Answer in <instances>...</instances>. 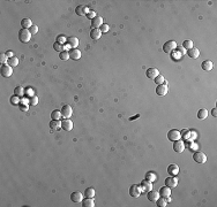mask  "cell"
I'll return each instance as SVG.
<instances>
[{
    "label": "cell",
    "instance_id": "6da1fadb",
    "mask_svg": "<svg viewBox=\"0 0 217 207\" xmlns=\"http://www.w3.org/2000/svg\"><path fill=\"white\" fill-rule=\"evenodd\" d=\"M31 32L29 31V29H21L19 31V39L21 43H28L31 39Z\"/></svg>",
    "mask_w": 217,
    "mask_h": 207
},
{
    "label": "cell",
    "instance_id": "7a4b0ae2",
    "mask_svg": "<svg viewBox=\"0 0 217 207\" xmlns=\"http://www.w3.org/2000/svg\"><path fill=\"white\" fill-rule=\"evenodd\" d=\"M177 50V43L174 42V40H167L166 43H164V45H163V51L165 52V53H172V52H174Z\"/></svg>",
    "mask_w": 217,
    "mask_h": 207
},
{
    "label": "cell",
    "instance_id": "3957f363",
    "mask_svg": "<svg viewBox=\"0 0 217 207\" xmlns=\"http://www.w3.org/2000/svg\"><path fill=\"white\" fill-rule=\"evenodd\" d=\"M0 74L2 77H10L13 74V67H10L8 63L1 64L0 67Z\"/></svg>",
    "mask_w": 217,
    "mask_h": 207
},
{
    "label": "cell",
    "instance_id": "277c9868",
    "mask_svg": "<svg viewBox=\"0 0 217 207\" xmlns=\"http://www.w3.org/2000/svg\"><path fill=\"white\" fill-rule=\"evenodd\" d=\"M181 138V134H180V131L179 130H177V129H172V130H170L169 132H167V139L170 141V142H176V141H179Z\"/></svg>",
    "mask_w": 217,
    "mask_h": 207
},
{
    "label": "cell",
    "instance_id": "5b68a950",
    "mask_svg": "<svg viewBox=\"0 0 217 207\" xmlns=\"http://www.w3.org/2000/svg\"><path fill=\"white\" fill-rule=\"evenodd\" d=\"M193 159H194V161L197 162V163H204V162L207 161V155H206L203 152H201V151H196V152L193 154Z\"/></svg>",
    "mask_w": 217,
    "mask_h": 207
},
{
    "label": "cell",
    "instance_id": "8992f818",
    "mask_svg": "<svg viewBox=\"0 0 217 207\" xmlns=\"http://www.w3.org/2000/svg\"><path fill=\"white\" fill-rule=\"evenodd\" d=\"M140 195H141V188H140V185H137V184L130 185V188H129V196L133 197V198H137Z\"/></svg>",
    "mask_w": 217,
    "mask_h": 207
},
{
    "label": "cell",
    "instance_id": "52a82bcc",
    "mask_svg": "<svg viewBox=\"0 0 217 207\" xmlns=\"http://www.w3.org/2000/svg\"><path fill=\"white\" fill-rule=\"evenodd\" d=\"M159 75V70L157 68H154V67H150L146 70V76L149 78V80H155V77H157Z\"/></svg>",
    "mask_w": 217,
    "mask_h": 207
},
{
    "label": "cell",
    "instance_id": "ba28073f",
    "mask_svg": "<svg viewBox=\"0 0 217 207\" xmlns=\"http://www.w3.org/2000/svg\"><path fill=\"white\" fill-rule=\"evenodd\" d=\"M167 91H169V88H167V85H166V82H164L163 84L157 85V88H156V94L163 97V96H165V94L167 93Z\"/></svg>",
    "mask_w": 217,
    "mask_h": 207
},
{
    "label": "cell",
    "instance_id": "9c48e42d",
    "mask_svg": "<svg viewBox=\"0 0 217 207\" xmlns=\"http://www.w3.org/2000/svg\"><path fill=\"white\" fill-rule=\"evenodd\" d=\"M60 112H61L62 118H69L72 116V114H73V109H72V107L69 105H63Z\"/></svg>",
    "mask_w": 217,
    "mask_h": 207
},
{
    "label": "cell",
    "instance_id": "30bf717a",
    "mask_svg": "<svg viewBox=\"0 0 217 207\" xmlns=\"http://www.w3.org/2000/svg\"><path fill=\"white\" fill-rule=\"evenodd\" d=\"M140 188H141V191H144V192H148V191H150V190H153V183L150 182V181H148V179H143L142 182H141V184H140Z\"/></svg>",
    "mask_w": 217,
    "mask_h": 207
},
{
    "label": "cell",
    "instance_id": "8fae6325",
    "mask_svg": "<svg viewBox=\"0 0 217 207\" xmlns=\"http://www.w3.org/2000/svg\"><path fill=\"white\" fill-rule=\"evenodd\" d=\"M61 129L65 131H72L73 129V122L69 118H63L61 121Z\"/></svg>",
    "mask_w": 217,
    "mask_h": 207
},
{
    "label": "cell",
    "instance_id": "7c38bea8",
    "mask_svg": "<svg viewBox=\"0 0 217 207\" xmlns=\"http://www.w3.org/2000/svg\"><path fill=\"white\" fill-rule=\"evenodd\" d=\"M185 150V144L183 141H176L173 142V151L177 153H183V151Z\"/></svg>",
    "mask_w": 217,
    "mask_h": 207
},
{
    "label": "cell",
    "instance_id": "4fadbf2b",
    "mask_svg": "<svg viewBox=\"0 0 217 207\" xmlns=\"http://www.w3.org/2000/svg\"><path fill=\"white\" fill-rule=\"evenodd\" d=\"M158 193H159V197H163V198H169L170 196H171V188H169V186H162L160 189H159V191H158Z\"/></svg>",
    "mask_w": 217,
    "mask_h": 207
},
{
    "label": "cell",
    "instance_id": "5bb4252c",
    "mask_svg": "<svg viewBox=\"0 0 217 207\" xmlns=\"http://www.w3.org/2000/svg\"><path fill=\"white\" fill-rule=\"evenodd\" d=\"M165 185L166 186H169V188H176L177 185H178V179H177V177L176 176H171V177H166L165 178Z\"/></svg>",
    "mask_w": 217,
    "mask_h": 207
},
{
    "label": "cell",
    "instance_id": "9a60e30c",
    "mask_svg": "<svg viewBox=\"0 0 217 207\" xmlns=\"http://www.w3.org/2000/svg\"><path fill=\"white\" fill-rule=\"evenodd\" d=\"M70 200L73 203H81L83 200V195L79 191H75V192H72L70 195Z\"/></svg>",
    "mask_w": 217,
    "mask_h": 207
},
{
    "label": "cell",
    "instance_id": "2e32d148",
    "mask_svg": "<svg viewBox=\"0 0 217 207\" xmlns=\"http://www.w3.org/2000/svg\"><path fill=\"white\" fill-rule=\"evenodd\" d=\"M158 198H159V193H158L157 191H155V190H150V191L147 192V199H148L149 201L155 203Z\"/></svg>",
    "mask_w": 217,
    "mask_h": 207
},
{
    "label": "cell",
    "instance_id": "e0dca14e",
    "mask_svg": "<svg viewBox=\"0 0 217 207\" xmlns=\"http://www.w3.org/2000/svg\"><path fill=\"white\" fill-rule=\"evenodd\" d=\"M179 173V167L176 165V163H172L167 167V174L170 176H177Z\"/></svg>",
    "mask_w": 217,
    "mask_h": 207
},
{
    "label": "cell",
    "instance_id": "ac0fdd59",
    "mask_svg": "<svg viewBox=\"0 0 217 207\" xmlns=\"http://www.w3.org/2000/svg\"><path fill=\"white\" fill-rule=\"evenodd\" d=\"M103 24V19L100 17V16H95L93 20H91V27H93V29H98V28H100V26Z\"/></svg>",
    "mask_w": 217,
    "mask_h": 207
},
{
    "label": "cell",
    "instance_id": "d6986e66",
    "mask_svg": "<svg viewBox=\"0 0 217 207\" xmlns=\"http://www.w3.org/2000/svg\"><path fill=\"white\" fill-rule=\"evenodd\" d=\"M68 53H69V59H73V60L81 59V51L77 50V48H72Z\"/></svg>",
    "mask_w": 217,
    "mask_h": 207
},
{
    "label": "cell",
    "instance_id": "ffe728a7",
    "mask_svg": "<svg viewBox=\"0 0 217 207\" xmlns=\"http://www.w3.org/2000/svg\"><path fill=\"white\" fill-rule=\"evenodd\" d=\"M88 12H89V9H88L87 6H81V5H80V6H77V7L75 8V13H76V15H79V16L87 15Z\"/></svg>",
    "mask_w": 217,
    "mask_h": 207
},
{
    "label": "cell",
    "instance_id": "44dd1931",
    "mask_svg": "<svg viewBox=\"0 0 217 207\" xmlns=\"http://www.w3.org/2000/svg\"><path fill=\"white\" fill-rule=\"evenodd\" d=\"M67 45H69L72 48H76L79 46V39L74 36H70L69 38H67Z\"/></svg>",
    "mask_w": 217,
    "mask_h": 207
},
{
    "label": "cell",
    "instance_id": "7402d4cb",
    "mask_svg": "<svg viewBox=\"0 0 217 207\" xmlns=\"http://www.w3.org/2000/svg\"><path fill=\"white\" fill-rule=\"evenodd\" d=\"M187 55H188L189 58H192V59H197L199 55H200V51H199V48L192 47L190 50L187 51Z\"/></svg>",
    "mask_w": 217,
    "mask_h": 207
},
{
    "label": "cell",
    "instance_id": "603a6c76",
    "mask_svg": "<svg viewBox=\"0 0 217 207\" xmlns=\"http://www.w3.org/2000/svg\"><path fill=\"white\" fill-rule=\"evenodd\" d=\"M61 128V122L59 120H52L50 122V129L53 130V131H57Z\"/></svg>",
    "mask_w": 217,
    "mask_h": 207
},
{
    "label": "cell",
    "instance_id": "cb8c5ba5",
    "mask_svg": "<svg viewBox=\"0 0 217 207\" xmlns=\"http://www.w3.org/2000/svg\"><path fill=\"white\" fill-rule=\"evenodd\" d=\"M102 36V31L99 29H91L90 30V38L93 40H98Z\"/></svg>",
    "mask_w": 217,
    "mask_h": 207
},
{
    "label": "cell",
    "instance_id": "d4e9b609",
    "mask_svg": "<svg viewBox=\"0 0 217 207\" xmlns=\"http://www.w3.org/2000/svg\"><path fill=\"white\" fill-rule=\"evenodd\" d=\"M201 68L203 70H206V71H210L213 69V62L210 60H206V61H203L201 63Z\"/></svg>",
    "mask_w": 217,
    "mask_h": 207
},
{
    "label": "cell",
    "instance_id": "484cf974",
    "mask_svg": "<svg viewBox=\"0 0 217 207\" xmlns=\"http://www.w3.org/2000/svg\"><path fill=\"white\" fill-rule=\"evenodd\" d=\"M82 206L83 207H93L95 206V203H93V198H84L82 201H81Z\"/></svg>",
    "mask_w": 217,
    "mask_h": 207
},
{
    "label": "cell",
    "instance_id": "4316f807",
    "mask_svg": "<svg viewBox=\"0 0 217 207\" xmlns=\"http://www.w3.org/2000/svg\"><path fill=\"white\" fill-rule=\"evenodd\" d=\"M21 26H22V29H30L31 26H32V22H31L30 19H23L21 21Z\"/></svg>",
    "mask_w": 217,
    "mask_h": 207
},
{
    "label": "cell",
    "instance_id": "83f0119b",
    "mask_svg": "<svg viewBox=\"0 0 217 207\" xmlns=\"http://www.w3.org/2000/svg\"><path fill=\"white\" fill-rule=\"evenodd\" d=\"M86 198H93L95 197V189L93 188H87L83 195Z\"/></svg>",
    "mask_w": 217,
    "mask_h": 207
},
{
    "label": "cell",
    "instance_id": "f1b7e54d",
    "mask_svg": "<svg viewBox=\"0 0 217 207\" xmlns=\"http://www.w3.org/2000/svg\"><path fill=\"white\" fill-rule=\"evenodd\" d=\"M208 118V111L207 109H204V108H202V109H200L199 112H197V118L199 120H204V118Z\"/></svg>",
    "mask_w": 217,
    "mask_h": 207
},
{
    "label": "cell",
    "instance_id": "f546056e",
    "mask_svg": "<svg viewBox=\"0 0 217 207\" xmlns=\"http://www.w3.org/2000/svg\"><path fill=\"white\" fill-rule=\"evenodd\" d=\"M144 177H146V179L150 181L151 183L157 181V175H156L155 173H153V172H148V173H146V176H144Z\"/></svg>",
    "mask_w": 217,
    "mask_h": 207
},
{
    "label": "cell",
    "instance_id": "4dcf8cb0",
    "mask_svg": "<svg viewBox=\"0 0 217 207\" xmlns=\"http://www.w3.org/2000/svg\"><path fill=\"white\" fill-rule=\"evenodd\" d=\"M14 94L17 96V97H20V98H22L24 96V89L22 87H16L14 89Z\"/></svg>",
    "mask_w": 217,
    "mask_h": 207
},
{
    "label": "cell",
    "instance_id": "1f68e13d",
    "mask_svg": "<svg viewBox=\"0 0 217 207\" xmlns=\"http://www.w3.org/2000/svg\"><path fill=\"white\" fill-rule=\"evenodd\" d=\"M166 204H167V200H165V198H163V197H159L156 200V205L158 207H165Z\"/></svg>",
    "mask_w": 217,
    "mask_h": 207
},
{
    "label": "cell",
    "instance_id": "d6a6232c",
    "mask_svg": "<svg viewBox=\"0 0 217 207\" xmlns=\"http://www.w3.org/2000/svg\"><path fill=\"white\" fill-rule=\"evenodd\" d=\"M7 63H8L10 67H16V66L19 64V59H17L16 57L9 58V59H8V61H7Z\"/></svg>",
    "mask_w": 217,
    "mask_h": 207
},
{
    "label": "cell",
    "instance_id": "836d02e7",
    "mask_svg": "<svg viewBox=\"0 0 217 207\" xmlns=\"http://www.w3.org/2000/svg\"><path fill=\"white\" fill-rule=\"evenodd\" d=\"M61 116H62L61 112L58 111V109H54V111L51 113V118H52V120H60Z\"/></svg>",
    "mask_w": 217,
    "mask_h": 207
},
{
    "label": "cell",
    "instance_id": "e575fe53",
    "mask_svg": "<svg viewBox=\"0 0 217 207\" xmlns=\"http://www.w3.org/2000/svg\"><path fill=\"white\" fill-rule=\"evenodd\" d=\"M28 104L29 105H32V106H36L37 104H38V97L37 96H31V97H29V99H28Z\"/></svg>",
    "mask_w": 217,
    "mask_h": 207
},
{
    "label": "cell",
    "instance_id": "d590c367",
    "mask_svg": "<svg viewBox=\"0 0 217 207\" xmlns=\"http://www.w3.org/2000/svg\"><path fill=\"white\" fill-rule=\"evenodd\" d=\"M10 104L12 105H14V106H19V104L21 102V100H20V97H17V96H13V97H10Z\"/></svg>",
    "mask_w": 217,
    "mask_h": 207
},
{
    "label": "cell",
    "instance_id": "8d00e7d4",
    "mask_svg": "<svg viewBox=\"0 0 217 207\" xmlns=\"http://www.w3.org/2000/svg\"><path fill=\"white\" fill-rule=\"evenodd\" d=\"M183 47L185 48V50H190L192 47H193V42L190 40V39H186L184 43H183Z\"/></svg>",
    "mask_w": 217,
    "mask_h": 207
},
{
    "label": "cell",
    "instance_id": "74e56055",
    "mask_svg": "<svg viewBox=\"0 0 217 207\" xmlns=\"http://www.w3.org/2000/svg\"><path fill=\"white\" fill-rule=\"evenodd\" d=\"M19 108H20V111H22V112H27L28 108H29V104H26V102L21 101V102L19 104Z\"/></svg>",
    "mask_w": 217,
    "mask_h": 207
},
{
    "label": "cell",
    "instance_id": "f35d334b",
    "mask_svg": "<svg viewBox=\"0 0 217 207\" xmlns=\"http://www.w3.org/2000/svg\"><path fill=\"white\" fill-rule=\"evenodd\" d=\"M59 58L61 60H63V61H66V60L69 59V53L67 51H62V52L59 53Z\"/></svg>",
    "mask_w": 217,
    "mask_h": 207
},
{
    "label": "cell",
    "instance_id": "ab89813d",
    "mask_svg": "<svg viewBox=\"0 0 217 207\" xmlns=\"http://www.w3.org/2000/svg\"><path fill=\"white\" fill-rule=\"evenodd\" d=\"M154 81H155V83L157 84V85H159V84H163V83L165 82V81H164V76H162L160 74H159V75H158L157 77H155V80H154Z\"/></svg>",
    "mask_w": 217,
    "mask_h": 207
},
{
    "label": "cell",
    "instance_id": "60d3db41",
    "mask_svg": "<svg viewBox=\"0 0 217 207\" xmlns=\"http://www.w3.org/2000/svg\"><path fill=\"white\" fill-rule=\"evenodd\" d=\"M57 43H59V44H65V43H67V38L63 36V35H59L58 37H57Z\"/></svg>",
    "mask_w": 217,
    "mask_h": 207
},
{
    "label": "cell",
    "instance_id": "b9f144b4",
    "mask_svg": "<svg viewBox=\"0 0 217 207\" xmlns=\"http://www.w3.org/2000/svg\"><path fill=\"white\" fill-rule=\"evenodd\" d=\"M53 48H54V50H56L57 52H59V53H60V52H62V51H63V46H62L61 44H59V43H57V42H56V43L53 44Z\"/></svg>",
    "mask_w": 217,
    "mask_h": 207
},
{
    "label": "cell",
    "instance_id": "7bdbcfd3",
    "mask_svg": "<svg viewBox=\"0 0 217 207\" xmlns=\"http://www.w3.org/2000/svg\"><path fill=\"white\" fill-rule=\"evenodd\" d=\"M7 55H6V53H1L0 54V63L1 64H5V63H7Z\"/></svg>",
    "mask_w": 217,
    "mask_h": 207
},
{
    "label": "cell",
    "instance_id": "ee69618b",
    "mask_svg": "<svg viewBox=\"0 0 217 207\" xmlns=\"http://www.w3.org/2000/svg\"><path fill=\"white\" fill-rule=\"evenodd\" d=\"M29 31L31 32V35H36V33L38 32V27H37L36 24H32L31 28L29 29Z\"/></svg>",
    "mask_w": 217,
    "mask_h": 207
},
{
    "label": "cell",
    "instance_id": "f6af8a7d",
    "mask_svg": "<svg viewBox=\"0 0 217 207\" xmlns=\"http://www.w3.org/2000/svg\"><path fill=\"white\" fill-rule=\"evenodd\" d=\"M109 29H110V28H109V26H107V24H104V23H103V24L100 26V28H99V30L102 31V33L107 32V31H109Z\"/></svg>",
    "mask_w": 217,
    "mask_h": 207
},
{
    "label": "cell",
    "instance_id": "bcb514c9",
    "mask_svg": "<svg viewBox=\"0 0 217 207\" xmlns=\"http://www.w3.org/2000/svg\"><path fill=\"white\" fill-rule=\"evenodd\" d=\"M87 16H88L89 19H91V20H93V17L96 16V14H95V12H93V10H89V12H88V14H87Z\"/></svg>",
    "mask_w": 217,
    "mask_h": 207
},
{
    "label": "cell",
    "instance_id": "7dc6e473",
    "mask_svg": "<svg viewBox=\"0 0 217 207\" xmlns=\"http://www.w3.org/2000/svg\"><path fill=\"white\" fill-rule=\"evenodd\" d=\"M180 134H181V136L184 135V136H185L186 138L188 137V136H189V131H188V130H183V132H180Z\"/></svg>",
    "mask_w": 217,
    "mask_h": 207
},
{
    "label": "cell",
    "instance_id": "c3c4849f",
    "mask_svg": "<svg viewBox=\"0 0 217 207\" xmlns=\"http://www.w3.org/2000/svg\"><path fill=\"white\" fill-rule=\"evenodd\" d=\"M6 55H7V58H8V59H9V58H13V57H14V55H13V52H12V51H7V52H6Z\"/></svg>",
    "mask_w": 217,
    "mask_h": 207
},
{
    "label": "cell",
    "instance_id": "681fc988",
    "mask_svg": "<svg viewBox=\"0 0 217 207\" xmlns=\"http://www.w3.org/2000/svg\"><path fill=\"white\" fill-rule=\"evenodd\" d=\"M211 115L215 116V118L217 116V109L216 108H213V111H211Z\"/></svg>",
    "mask_w": 217,
    "mask_h": 207
}]
</instances>
